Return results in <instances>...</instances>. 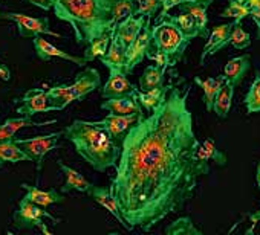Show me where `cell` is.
<instances>
[{
  "instance_id": "6da1fadb",
  "label": "cell",
  "mask_w": 260,
  "mask_h": 235,
  "mask_svg": "<svg viewBox=\"0 0 260 235\" xmlns=\"http://www.w3.org/2000/svg\"><path fill=\"white\" fill-rule=\"evenodd\" d=\"M190 86L182 76L170 83L161 104L128 130L110 189L134 230L150 232L193 197L202 174L199 141L187 105Z\"/></svg>"
},
{
  "instance_id": "7a4b0ae2",
  "label": "cell",
  "mask_w": 260,
  "mask_h": 235,
  "mask_svg": "<svg viewBox=\"0 0 260 235\" xmlns=\"http://www.w3.org/2000/svg\"><path fill=\"white\" fill-rule=\"evenodd\" d=\"M118 0H55L54 14L71 25L75 42L87 46L113 28V10Z\"/></svg>"
},
{
  "instance_id": "3957f363",
  "label": "cell",
  "mask_w": 260,
  "mask_h": 235,
  "mask_svg": "<svg viewBox=\"0 0 260 235\" xmlns=\"http://www.w3.org/2000/svg\"><path fill=\"white\" fill-rule=\"evenodd\" d=\"M64 138L95 171L104 173L118 165L122 147L98 121L75 120L64 129Z\"/></svg>"
},
{
  "instance_id": "277c9868",
  "label": "cell",
  "mask_w": 260,
  "mask_h": 235,
  "mask_svg": "<svg viewBox=\"0 0 260 235\" xmlns=\"http://www.w3.org/2000/svg\"><path fill=\"white\" fill-rule=\"evenodd\" d=\"M100 86H101L100 72L93 67H86L84 70L77 73L74 83L49 87L48 92L51 96V104L54 111L63 110L69 104L84 99L89 93L100 89Z\"/></svg>"
},
{
  "instance_id": "5b68a950",
  "label": "cell",
  "mask_w": 260,
  "mask_h": 235,
  "mask_svg": "<svg viewBox=\"0 0 260 235\" xmlns=\"http://www.w3.org/2000/svg\"><path fill=\"white\" fill-rule=\"evenodd\" d=\"M152 37L153 46L167 57L170 67H175L182 60L191 42V38L187 37L178 28V25L169 19H164L162 22L155 23V26H152Z\"/></svg>"
},
{
  "instance_id": "8992f818",
  "label": "cell",
  "mask_w": 260,
  "mask_h": 235,
  "mask_svg": "<svg viewBox=\"0 0 260 235\" xmlns=\"http://www.w3.org/2000/svg\"><path fill=\"white\" fill-rule=\"evenodd\" d=\"M45 218L52 220L54 223H58L60 218L54 217L52 214H49L46 211V208L36 205L34 202L28 200L26 197H23L19 203L17 211L13 214V223L17 229H32V227H39L42 229L45 233H51L46 227Z\"/></svg>"
},
{
  "instance_id": "52a82bcc",
  "label": "cell",
  "mask_w": 260,
  "mask_h": 235,
  "mask_svg": "<svg viewBox=\"0 0 260 235\" xmlns=\"http://www.w3.org/2000/svg\"><path fill=\"white\" fill-rule=\"evenodd\" d=\"M0 20H10L17 25V31L20 37L25 38H34L37 35H51L61 38L63 35L58 32H54L51 29V23L48 17H32L20 13H10V11H2L0 13Z\"/></svg>"
},
{
  "instance_id": "ba28073f",
  "label": "cell",
  "mask_w": 260,
  "mask_h": 235,
  "mask_svg": "<svg viewBox=\"0 0 260 235\" xmlns=\"http://www.w3.org/2000/svg\"><path fill=\"white\" fill-rule=\"evenodd\" d=\"M64 136V130L61 132H55V133H49V135H43V136H36V138H26V139H16L14 141L20 145V148L29 156L31 162L36 164L37 171L40 173L43 168V162L48 153H51L60 138Z\"/></svg>"
},
{
  "instance_id": "9c48e42d",
  "label": "cell",
  "mask_w": 260,
  "mask_h": 235,
  "mask_svg": "<svg viewBox=\"0 0 260 235\" xmlns=\"http://www.w3.org/2000/svg\"><path fill=\"white\" fill-rule=\"evenodd\" d=\"M17 113L26 118H32L37 113H48L54 111L51 104L49 92L45 89H31L28 90L20 101H17Z\"/></svg>"
},
{
  "instance_id": "30bf717a",
  "label": "cell",
  "mask_w": 260,
  "mask_h": 235,
  "mask_svg": "<svg viewBox=\"0 0 260 235\" xmlns=\"http://www.w3.org/2000/svg\"><path fill=\"white\" fill-rule=\"evenodd\" d=\"M153 48V37H152V26H150V20L147 19L144 29L141 31V34L137 37V40L127 48V66H125V72L130 73L135 66H138L152 51Z\"/></svg>"
},
{
  "instance_id": "8fae6325",
  "label": "cell",
  "mask_w": 260,
  "mask_h": 235,
  "mask_svg": "<svg viewBox=\"0 0 260 235\" xmlns=\"http://www.w3.org/2000/svg\"><path fill=\"white\" fill-rule=\"evenodd\" d=\"M144 118V113L138 114H113V113H109L104 120L98 121L110 135L112 138L118 142V144H122L124 138L127 136L128 130L132 129L140 120Z\"/></svg>"
},
{
  "instance_id": "7c38bea8",
  "label": "cell",
  "mask_w": 260,
  "mask_h": 235,
  "mask_svg": "<svg viewBox=\"0 0 260 235\" xmlns=\"http://www.w3.org/2000/svg\"><path fill=\"white\" fill-rule=\"evenodd\" d=\"M109 80L101 89V96L104 99L109 98H116V96H125V95H137L140 89H137L135 84H132L127 78L125 70H109Z\"/></svg>"
},
{
  "instance_id": "4fadbf2b",
  "label": "cell",
  "mask_w": 260,
  "mask_h": 235,
  "mask_svg": "<svg viewBox=\"0 0 260 235\" xmlns=\"http://www.w3.org/2000/svg\"><path fill=\"white\" fill-rule=\"evenodd\" d=\"M196 162L202 171V174L210 173V162H213L217 167H225L226 165V154L219 150L213 138H207L204 142L199 144L198 151H196Z\"/></svg>"
},
{
  "instance_id": "5bb4252c",
  "label": "cell",
  "mask_w": 260,
  "mask_h": 235,
  "mask_svg": "<svg viewBox=\"0 0 260 235\" xmlns=\"http://www.w3.org/2000/svg\"><path fill=\"white\" fill-rule=\"evenodd\" d=\"M32 43H34V48H36V54L40 60L43 61H49L52 58H61V60H66V61H71L77 66H86L87 64V60L84 57H77V55H72L66 51H61L58 49L57 46H54L52 43H49L48 40H45L43 35H37L32 38Z\"/></svg>"
},
{
  "instance_id": "9a60e30c",
  "label": "cell",
  "mask_w": 260,
  "mask_h": 235,
  "mask_svg": "<svg viewBox=\"0 0 260 235\" xmlns=\"http://www.w3.org/2000/svg\"><path fill=\"white\" fill-rule=\"evenodd\" d=\"M234 20L230 22V23H223V25H217L213 28L211 34L208 35L207 38V43L204 46V52L201 55V61L199 64L204 66L207 57L210 55H214L217 54L220 49H223L225 46L230 45V35H231V31H233V26H234Z\"/></svg>"
},
{
  "instance_id": "2e32d148",
  "label": "cell",
  "mask_w": 260,
  "mask_h": 235,
  "mask_svg": "<svg viewBox=\"0 0 260 235\" xmlns=\"http://www.w3.org/2000/svg\"><path fill=\"white\" fill-rule=\"evenodd\" d=\"M89 195H90V199L93 202H96L109 214H112V217H115L118 220V223L121 226H124V229L130 230L128 224H127V221H125V218H124V215H122V212L119 209V205H118V202H116V199H115V195H113V192L110 189V186L109 188H103V186H95L93 185V188L90 189Z\"/></svg>"
},
{
  "instance_id": "e0dca14e",
  "label": "cell",
  "mask_w": 260,
  "mask_h": 235,
  "mask_svg": "<svg viewBox=\"0 0 260 235\" xmlns=\"http://www.w3.org/2000/svg\"><path fill=\"white\" fill-rule=\"evenodd\" d=\"M146 22H147V19L144 16H138V17L134 16V17L124 20L122 23L113 26L112 32L125 48H128L137 40V37L141 34V31L144 29Z\"/></svg>"
},
{
  "instance_id": "ac0fdd59",
  "label": "cell",
  "mask_w": 260,
  "mask_h": 235,
  "mask_svg": "<svg viewBox=\"0 0 260 235\" xmlns=\"http://www.w3.org/2000/svg\"><path fill=\"white\" fill-rule=\"evenodd\" d=\"M103 110H107L113 114H141L144 113V108L141 102L138 101L137 95H125V96H116L109 98L101 104Z\"/></svg>"
},
{
  "instance_id": "d6986e66",
  "label": "cell",
  "mask_w": 260,
  "mask_h": 235,
  "mask_svg": "<svg viewBox=\"0 0 260 235\" xmlns=\"http://www.w3.org/2000/svg\"><path fill=\"white\" fill-rule=\"evenodd\" d=\"M57 164H58V168L61 170V173H63L64 177H66V180H64L63 186H61V192H63V194H68V192H71V191H78V192H86V194L90 192V189L93 188V183H92V182H89V180H87L81 173H78L77 170H74V168L64 165L63 161H57Z\"/></svg>"
},
{
  "instance_id": "ffe728a7",
  "label": "cell",
  "mask_w": 260,
  "mask_h": 235,
  "mask_svg": "<svg viewBox=\"0 0 260 235\" xmlns=\"http://www.w3.org/2000/svg\"><path fill=\"white\" fill-rule=\"evenodd\" d=\"M57 120H49L45 123H36L32 121V118H26V116H20V118H10L7 120L2 126H0V142L4 141H13L16 133L22 129L26 127H43V126H49V124H55Z\"/></svg>"
},
{
  "instance_id": "44dd1931",
  "label": "cell",
  "mask_w": 260,
  "mask_h": 235,
  "mask_svg": "<svg viewBox=\"0 0 260 235\" xmlns=\"http://www.w3.org/2000/svg\"><path fill=\"white\" fill-rule=\"evenodd\" d=\"M100 61L109 69V70H125L127 66V48L113 35L112 32V42L109 46V51L104 57L100 58Z\"/></svg>"
},
{
  "instance_id": "7402d4cb",
  "label": "cell",
  "mask_w": 260,
  "mask_h": 235,
  "mask_svg": "<svg viewBox=\"0 0 260 235\" xmlns=\"http://www.w3.org/2000/svg\"><path fill=\"white\" fill-rule=\"evenodd\" d=\"M249 69H251V57L248 54L240 55V57H234V58L228 60V63L225 64L223 76L228 83H231L234 87H237Z\"/></svg>"
},
{
  "instance_id": "603a6c76",
  "label": "cell",
  "mask_w": 260,
  "mask_h": 235,
  "mask_svg": "<svg viewBox=\"0 0 260 235\" xmlns=\"http://www.w3.org/2000/svg\"><path fill=\"white\" fill-rule=\"evenodd\" d=\"M22 188L26 191V199L34 202L36 205L39 206H43V208H48L51 205H55V203H63L64 202V195L63 192H58L57 189H40L37 186H32V185H28V183H22Z\"/></svg>"
},
{
  "instance_id": "cb8c5ba5",
  "label": "cell",
  "mask_w": 260,
  "mask_h": 235,
  "mask_svg": "<svg viewBox=\"0 0 260 235\" xmlns=\"http://www.w3.org/2000/svg\"><path fill=\"white\" fill-rule=\"evenodd\" d=\"M213 2H210V0H205V2H182L179 5V10L181 13H190L198 25H199V37L201 38H208V17H207V10L210 8Z\"/></svg>"
},
{
  "instance_id": "d4e9b609",
  "label": "cell",
  "mask_w": 260,
  "mask_h": 235,
  "mask_svg": "<svg viewBox=\"0 0 260 235\" xmlns=\"http://www.w3.org/2000/svg\"><path fill=\"white\" fill-rule=\"evenodd\" d=\"M225 81H226V80H225L223 73L219 75V76H210V78H205V80H202V78H199V76L194 78V83L202 89V93H204L202 101H204V104H205L207 111H211V110H213L214 99H216L219 90L222 89V86L225 84Z\"/></svg>"
},
{
  "instance_id": "484cf974",
  "label": "cell",
  "mask_w": 260,
  "mask_h": 235,
  "mask_svg": "<svg viewBox=\"0 0 260 235\" xmlns=\"http://www.w3.org/2000/svg\"><path fill=\"white\" fill-rule=\"evenodd\" d=\"M169 67L150 64L144 69L143 75L140 76V90H150L159 86H164L166 72Z\"/></svg>"
},
{
  "instance_id": "4316f807",
  "label": "cell",
  "mask_w": 260,
  "mask_h": 235,
  "mask_svg": "<svg viewBox=\"0 0 260 235\" xmlns=\"http://www.w3.org/2000/svg\"><path fill=\"white\" fill-rule=\"evenodd\" d=\"M233 95H234V86L231 83L225 81V84L219 90V93L214 99V104H213V111L216 113L219 120H225L228 116V113L231 110V104H233Z\"/></svg>"
},
{
  "instance_id": "83f0119b",
  "label": "cell",
  "mask_w": 260,
  "mask_h": 235,
  "mask_svg": "<svg viewBox=\"0 0 260 235\" xmlns=\"http://www.w3.org/2000/svg\"><path fill=\"white\" fill-rule=\"evenodd\" d=\"M0 161L8 164H19V162H31L29 156L20 148V145L13 141L0 142Z\"/></svg>"
},
{
  "instance_id": "f1b7e54d",
  "label": "cell",
  "mask_w": 260,
  "mask_h": 235,
  "mask_svg": "<svg viewBox=\"0 0 260 235\" xmlns=\"http://www.w3.org/2000/svg\"><path fill=\"white\" fill-rule=\"evenodd\" d=\"M169 87H170V84L159 86V87H155V89H150V90H138L137 96H138V101L141 102L143 108L147 110L149 113L152 110H155L161 104V101H162L164 95L167 93Z\"/></svg>"
},
{
  "instance_id": "f546056e",
  "label": "cell",
  "mask_w": 260,
  "mask_h": 235,
  "mask_svg": "<svg viewBox=\"0 0 260 235\" xmlns=\"http://www.w3.org/2000/svg\"><path fill=\"white\" fill-rule=\"evenodd\" d=\"M110 42H112V31L95 38L93 42H90L87 46H86V51L83 54V57L87 60V63L96 60V58H101L107 54L109 51V46H110Z\"/></svg>"
},
{
  "instance_id": "4dcf8cb0",
  "label": "cell",
  "mask_w": 260,
  "mask_h": 235,
  "mask_svg": "<svg viewBox=\"0 0 260 235\" xmlns=\"http://www.w3.org/2000/svg\"><path fill=\"white\" fill-rule=\"evenodd\" d=\"M166 19L172 20L173 23L178 25V28L191 40L199 37V25L196 22V19L190 14V13H181L179 16H166Z\"/></svg>"
},
{
  "instance_id": "1f68e13d",
  "label": "cell",
  "mask_w": 260,
  "mask_h": 235,
  "mask_svg": "<svg viewBox=\"0 0 260 235\" xmlns=\"http://www.w3.org/2000/svg\"><path fill=\"white\" fill-rule=\"evenodd\" d=\"M166 233L167 235H202V230L193 224V221L188 215H185V217H179L178 220L170 223L166 227Z\"/></svg>"
},
{
  "instance_id": "d6a6232c",
  "label": "cell",
  "mask_w": 260,
  "mask_h": 235,
  "mask_svg": "<svg viewBox=\"0 0 260 235\" xmlns=\"http://www.w3.org/2000/svg\"><path fill=\"white\" fill-rule=\"evenodd\" d=\"M135 16V2L134 0H118L113 10V26L122 23L124 20Z\"/></svg>"
},
{
  "instance_id": "836d02e7",
  "label": "cell",
  "mask_w": 260,
  "mask_h": 235,
  "mask_svg": "<svg viewBox=\"0 0 260 235\" xmlns=\"http://www.w3.org/2000/svg\"><path fill=\"white\" fill-rule=\"evenodd\" d=\"M245 105L248 113L260 111V75H257L245 95Z\"/></svg>"
},
{
  "instance_id": "e575fe53",
  "label": "cell",
  "mask_w": 260,
  "mask_h": 235,
  "mask_svg": "<svg viewBox=\"0 0 260 235\" xmlns=\"http://www.w3.org/2000/svg\"><path fill=\"white\" fill-rule=\"evenodd\" d=\"M135 2V16H144L152 19L162 8V0H134Z\"/></svg>"
},
{
  "instance_id": "d590c367",
  "label": "cell",
  "mask_w": 260,
  "mask_h": 235,
  "mask_svg": "<svg viewBox=\"0 0 260 235\" xmlns=\"http://www.w3.org/2000/svg\"><path fill=\"white\" fill-rule=\"evenodd\" d=\"M225 19H233L234 22H242L243 19L249 17V10L239 0H230V4L220 14Z\"/></svg>"
},
{
  "instance_id": "8d00e7d4",
  "label": "cell",
  "mask_w": 260,
  "mask_h": 235,
  "mask_svg": "<svg viewBox=\"0 0 260 235\" xmlns=\"http://www.w3.org/2000/svg\"><path fill=\"white\" fill-rule=\"evenodd\" d=\"M230 45L236 49H246L251 46V35L242 28L240 22H236L230 35Z\"/></svg>"
},
{
  "instance_id": "74e56055",
  "label": "cell",
  "mask_w": 260,
  "mask_h": 235,
  "mask_svg": "<svg viewBox=\"0 0 260 235\" xmlns=\"http://www.w3.org/2000/svg\"><path fill=\"white\" fill-rule=\"evenodd\" d=\"M249 10V17L257 25V37L260 38V0H239Z\"/></svg>"
},
{
  "instance_id": "f35d334b",
  "label": "cell",
  "mask_w": 260,
  "mask_h": 235,
  "mask_svg": "<svg viewBox=\"0 0 260 235\" xmlns=\"http://www.w3.org/2000/svg\"><path fill=\"white\" fill-rule=\"evenodd\" d=\"M185 0H162V8H161V14L156 17V23L162 22L166 19V16L169 14V11L175 7H179Z\"/></svg>"
},
{
  "instance_id": "ab89813d",
  "label": "cell",
  "mask_w": 260,
  "mask_h": 235,
  "mask_svg": "<svg viewBox=\"0 0 260 235\" xmlns=\"http://www.w3.org/2000/svg\"><path fill=\"white\" fill-rule=\"evenodd\" d=\"M29 4H32L34 7L40 8V10H45V11H49L54 8V2L55 0H28Z\"/></svg>"
},
{
  "instance_id": "60d3db41",
  "label": "cell",
  "mask_w": 260,
  "mask_h": 235,
  "mask_svg": "<svg viewBox=\"0 0 260 235\" xmlns=\"http://www.w3.org/2000/svg\"><path fill=\"white\" fill-rule=\"evenodd\" d=\"M0 80L4 81H10L11 80V70L8 69V66L0 63Z\"/></svg>"
},
{
  "instance_id": "b9f144b4",
  "label": "cell",
  "mask_w": 260,
  "mask_h": 235,
  "mask_svg": "<svg viewBox=\"0 0 260 235\" xmlns=\"http://www.w3.org/2000/svg\"><path fill=\"white\" fill-rule=\"evenodd\" d=\"M248 218L251 220V223H252V224H257V223L260 221V209H258V211H255V212H252V214H249V215H248Z\"/></svg>"
},
{
  "instance_id": "7bdbcfd3",
  "label": "cell",
  "mask_w": 260,
  "mask_h": 235,
  "mask_svg": "<svg viewBox=\"0 0 260 235\" xmlns=\"http://www.w3.org/2000/svg\"><path fill=\"white\" fill-rule=\"evenodd\" d=\"M255 183H257V188L260 189V162L257 164V170H255Z\"/></svg>"
},
{
  "instance_id": "ee69618b",
  "label": "cell",
  "mask_w": 260,
  "mask_h": 235,
  "mask_svg": "<svg viewBox=\"0 0 260 235\" xmlns=\"http://www.w3.org/2000/svg\"><path fill=\"white\" fill-rule=\"evenodd\" d=\"M185 2H205V0H185ZM210 2H213V0H210Z\"/></svg>"
},
{
  "instance_id": "f6af8a7d",
  "label": "cell",
  "mask_w": 260,
  "mask_h": 235,
  "mask_svg": "<svg viewBox=\"0 0 260 235\" xmlns=\"http://www.w3.org/2000/svg\"><path fill=\"white\" fill-rule=\"evenodd\" d=\"M4 165H5V162H2V161H0V168H4Z\"/></svg>"
}]
</instances>
